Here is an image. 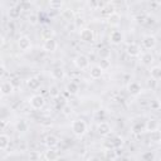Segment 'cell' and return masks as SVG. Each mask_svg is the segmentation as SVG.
I'll use <instances>...</instances> for the list:
<instances>
[{"instance_id": "6da1fadb", "label": "cell", "mask_w": 161, "mask_h": 161, "mask_svg": "<svg viewBox=\"0 0 161 161\" xmlns=\"http://www.w3.org/2000/svg\"><path fill=\"white\" fill-rule=\"evenodd\" d=\"M86 128H87L86 124H84L83 121H80V120H78V121H74L72 125V130L76 135H83L86 132Z\"/></svg>"}, {"instance_id": "7a4b0ae2", "label": "cell", "mask_w": 161, "mask_h": 161, "mask_svg": "<svg viewBox=\"0 0 161 161\" xmlns=\"http://www.w3.org/2000/svg\"><path fill=\"white\" fill-rule=\"evenodd\" d=\"M30 103L34 108H40L44 104V99H43V97H40V96H33L30 99Z\"/></svg>"}, {"instance_id": "3957f363", "label": "cell", "mask_w": 161, "mask_h": 161, "mask_svg": "<svg viewBox=\"0 0 161 161\" xmlns=\"http://www.w3.org/2000/svg\"><path fill=\"white\" fill-rule=\"evenodd\" d=\"M81 38H82V40H84V42H92L93 34L89 29H84V30L81 33Z\"/></svg>"}, {"instance_id": "277c9868", "label": "cell", "mask_w": 161, "mask_h": 161, "mask_svg": "<svg viewBox=\"0 0 161 161\" xmlns=\"http://www.w3.org/2000/svg\"><path fill=\"white\" fill-rule=\"evenodd\" d=\"M19 47L23 49V51H27L29 47H30V40H29V38L28 37L19 38Z\"/></svg>"}, {"instance_id": "5b68a950", "label": "cell", "mask_w": 161, "mask_h": 161, "mask_svg": "<svg viewBox=\"0 0 161 161\" xmlns=\"http://www.w3.org/2000/svg\"><path fill=\"white\" fill-rule=\"evenodd\" d=\"M57 48V43L54 42L53 39H47L45 43H44V49L45 51H54V49Z\"/></svg>"}, {"instance_id": "8992f818", "label": "cell", "mask_w": 161, "mask_h": 161, "mask_svg": "<svg viewBox=\"0 0 161 161\" xmlns=\"http://www.w3.org/2000/svg\"><path fill=\"white\" fill-rule=\"evenodd\" d=\"M76 63H77V66L81 67V68H86V67L88 66V60H87V58L84 57V55H80V57H77Z\"/></svg>"}, {"instance_id": "52a82bcc", "label": "cell", "mask_w": 161, "mask_h": 161, "mask_svg": "<svg viewBox=\"0 0 161 161\" xmlns=\"http://www.w3.org/2000/svg\"><path fill=\"white\" fill-rule=\"evenodd\" d=\"M155 43H156V40H155V38L151 37V35L145 37V39H143V45H145L146 48H151V47H154Z\"/></svg>"}, {"instance_id": "ba28073f", "label": "cell", "mask_w": 161, "mask_h": 161, "mask_svg": "<svg viewBox=\"0 0 161 161\" xmlns=\"http://www.w3.org/2000/svg\"><path fill=\"white\" fill-rule=\"evenodd\" d=\"M11 89H13V84H11V82H4V83L1 84V91H3L4 95L10 93Z\"/></svg>"}, {"instance_id": "9c48e42d", "label": "cell", "mask_w": 161, "mask_h": 161, "mask_svg": "<svg viewBox=\"0 0 161 161\" xmlns=\"http://www.w3.org/2000/svg\"><path fill=\"white\" fill-rule=\"evenodd\" d=\"M121 39H122V34L120 33V32H113L112 34H111V40H112L113 43H120L121 42Z\"/></svg>"}, {"instance_id": "30bf717a", "label": "cell", "mask_w": 161, "mask_h": 161, "mask_svg": "<svg viewBox=\"0 0 161 161\" xmlns=\"http://www.w3.org/2000/svg\"><path fill=\"white\" fill-rule=\"evenodd\" d=\"M91 76H92L93 78H98L102 76V68L101 67H95V68L91 71Z\"/></svg>"}, {"instance_id": "8fae6325", "label": "cell", "mask_w": 161, "mask_h": 161, "mask_svg": "<svg viewBox=\"0 0 161 161\" xmlns=\"http://www.w3.org/2000/svg\"><path fill=\"white\" fill-rule=\"evenodd\" d=\"M108 131H110V127H108V125L104 124V122L98 126V132H99V133L106 135V133H108Z\"/></svg>"}, {"instance_id": "7c38bea8", "label": "cell", "mask_w": 161, "mask_h": 161, "mask_svg": "<svg viewBox=\"0 0 161 161\" xmlns=\"http://www.w3.org/2000/svg\"><path fill=\"white\" fill-rule=\"evenodd\" d=\"M0 140H1V143H0V147H1L3 150H5V149H7V146L9 145V137L5 136V135H3V136L0 137Z\"/></svg>"}, {"instance_id": "4fadbf2b", "label": "cell", "mask_w": 161, "mask_h": 161, "mask_svg": "<svg viewBox=\"0 0 161 161\" xmlns=\"http://www.w3.org/2000/svg\"><path fill=\"white\" fill-rule=\"evenodd\" d=\"M151 140H152V141H155V142H159L161 140V133L159 132V131H152Z\"/></svg>"}, {"instance_id": "5bb4252c", "label": "cell", "mask_w": 161, "mask_h": 161, "mask_svg": "<svg viewBox=\"0 0 161 161\" xmlns=\"http://www.w3.org/2000/svg\"><path fill=\"white\" fill-rule=\"evenodd\" d=\"M128 53L130 54H132V55H136V54H139V47H137L136 44H132V45H130L128 47Z\"/></svg>"}, {"instance_id": "9a60e30c", "label": "cell", "mask_w": 161, "mask_h": 161, "mask_svg": "<svg viewBox=\"0 0 161 161\" xmlns=\"http://www.w3.org/2000/svg\"><path fill=\"white\" fill-rule=\"evenodd\" d=\"M47 143L51 145V146L57 145V139H55L54 136H48V137H47Z\"/></svg>"}, {"instance_id": "2e32d148", "label": "cell", "mask_w": 161, "mask_h": 161, "mask_svg": "<svg viewBox=\"0 0 161 161\" xmlns=\"http://www.w3.org/2000/svg\"><path fill=\"white\" fill-rule=\"evenodd\" d=\"M128 89H130V92H132V93H139V91H140V87H139V84H136V83H132L130 87H128Z\"/></svg>"}, {"instance_id": "e0dca14e", "label": "cell", "mask_w": 161, "mask_h": 161, "mask_svg": "<svg viewBox=\"0 0 161 161\" xmlns=\"http://www.w3.org/2000/svg\"><path fill=\"white\" fill-rule=\"evenodd\" d=\"M47 159H51V160H54L55 157H57V154H55V151L54 150H49L48 152H47Z\"/></svg>"}, {"instance_id": "ac0fdd59", "label": "cell", "mask_w": 161, "mask_h": 161, "mask_svg": "<svg viewBox=\"0 0 161 161\" xmlns=\"http://www.w3.org/2000/svg\"><path fill=\"white\" fill-rule=\"evenodd\" d=\"M110 23H112V24H118V15L113 13L112 15L110 16Z\"/></svg>"}, {"instance_id": "d6986e66", "label": "cell", "mask_w": 161, "mask_h": 161, "mask_svg": "<svg viewBox=\"0 0 161 161\" xmlns=\"http://www.w3.org/2000/svg\"><path fill=\"white\" fill-rule=\"evenodd\" d=\"M152 76L155 78H160L161 77V69L160 68H154L152 69Z\"/></svg>"}, {"instance_id": "ffe728a7", "label": "cell", "mask_w": 161, "mask_h": 161, "mask_svg": "<svg viewBox=\"0 0 161 161\" xmlns=\"http://www.w3.org/2000/svg\"><path fill=\"white\" fill-rule=\"evenodd\" d=\"M20 13V9H11V11H9V15L13 16V18H16Z\"/></svg>"}, {"instance_id": "44dd1931", "label": "cell", "mask_w": 161, "mask_h": 161, "mask_svg": "<svg viewBox=\"0 0 161 161\" xmlns=\"http://www.w3.org/2000/svg\"><path fill=\"white\" fill-rule=\"evenodd\" d=\"M18 130L25 131V130H27V124H25L24 121H20V124H18Z\"/></svg>"}, {"instance_id": "7402d4cb", "label": "cell", "mask_w": 161, "mask_h": 161, "mask_svg": "<svg viewBox=\"0 0 161 161\" xmlns=\"http://www.w3.org/2000/svg\"><path fill=\"white\" fill-rule=\"evenodd\" d=\"M33 87V88H37L38 86H39V82H38L37 80H30L29 81V87Z\"/></svg>"}, {"instance_id": "603a6c76", "label": "cell", "mask_w": 161, "mask_h": 161, "mask_svg": "<svg viewBox=\"0 0 161 161\" xmlns=\"http://www.w3.org/2000/svg\"><path fill=\"white\" fill-rule=\"evenodd\" d=\"M68 89H69V92L74 93V92H76V89H77V86H76L74 83H72V84H69V86H68Z\"/></svg>"}, {"instance_id": "cb8c5ba5", "label": "cell", "mask_w": 161, "mask_h": 161, "mask_svg": "<svg viewBox=\"0 0 161 161\" xmlns=\"http://www.w3.org/2000/svg\"><path fill=\"white\" fill-rule=\"evenodd\" d=\"M32 23H35V16H32Z\"/></svg>"}]
</instances>
